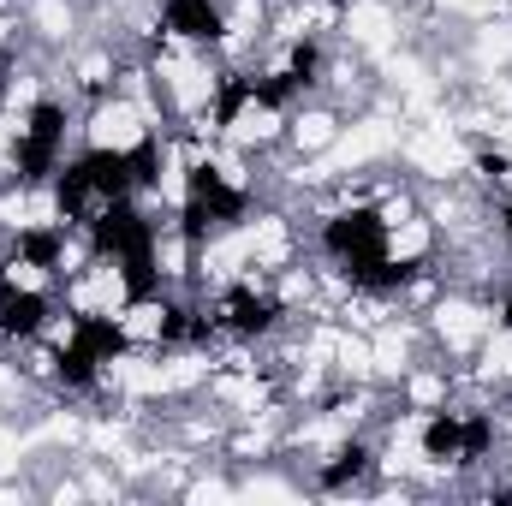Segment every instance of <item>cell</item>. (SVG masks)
<instances>
[{"label": "cell", "instance_id": "obj_1", "mask_svg": "<svg viewBox=\"0 0 512 506\" xmlns=\"http://www.w3.org/2000/svg\"><path fill=\"white\" fill-rule=\"evenodd\" d=\"M245 215H251V191L233 185L215 161L185 167V203H179V239L185 245H209V239L245 227Z\"/></svg>", "mask_w": 512, "mask_h": 506}, {"label": "cell", "instance_id": "obj_2", "mask_svg": "<svg viewBox=\"0 0 512 506\" xmlns=\"http://www.w3.org/2000/svg\"><path fill=\"white\" fill-rule=\"evenodd\" d=\"M66 131H72V108H66L60 96H36V102H30L24 126L12 137V179H18L24 191L48 185V179L60 173V161H66Z\"/></svg>", "mask_w": 512, "mask_h": 506}, {"label": "cell", "instance_id": "obj_3", "mask_svg": "<svg viewBox=\"0 0 512 506\" xmlns=\"http://www.w3.org/2000/svg\"><path fill=\"white\" fill-rule=\"evenodd\" d=\"M209 310H215V328L233 334V340H268V334L286 322V304H280L268 286H251V280L227 286Z\"/></svg>", "mask_w": 512, "mask_h": 506}, {"label": "cell", "instance_id": "obj_4", "mask_svg": "<svg viewBox=\"0 0 512 506\" xmlns=\"http://www.w3.org/2000/svg\"><path fill=\"white\" fill-rule=\"evenodd\" d=\"M161 30L191 48H221L227 42V6L221 0H161Z\"/></svg>", "mask_w": 512, "mask_h": 506}, {"label": "cell", "instance_id": "obj_5", "mask_svg": "<svg viewBox=\"0 0 512 506\" xmlns=\"http://www.w3.org/2000/svg\"><path fill=\"white\" fill-rule=\"evenodd\" d=\"M12 262L18 268H36V274H66V256H72V227L66 221H30L12 233Z\"/></svg>", "mask_w": 512, "mask_h": 506}, {"label": "cell", "instance_id": "obj_6", "mask_svg": "<svg viewBox=\"0 0 512 506\" xmlns=\"http://www.w3.org/2000/svg\"><path fill=\"white\" fill-rule=\"evenodd\" d=\"M54 298L48 292H30V286H12L6 298H0V340H36V334H48L54 328Z\"/></svg>", "mask_w": 512, "mask_h": 506}, {"label": "cell", "instance_id": "obj_7", "mask_svg": "<svg viewBox=\"0 0 512 506\" xmlns=\"http://www.w3.org/2000/svg\"><path fill=\"white\" fill-rule=\"evenodd\" d=\"M370 471H376V447H370V441H340V447L316 465V483H322L328 495H346V489H358Z\"/></svg>", "mask_w": 512, "mask_h": 506}, {"label": "cell", "instance_id": "obj_8", "mask_svg": "<svg viewBox=\"0 0 512 506\" xmlns=\"http://www.w3.org/2000/svg\"><path fill=\"white\" fill-rule=\"evenodd\" d=\"M417 447L429 465H465V411H429L417 429Z\"/></svg>", "mask_w": 512, "mask_h": 506}, {"label": "cell", "instance_id": "obj_9", "mask_svg": "<svg viewBox=\"0 0 512 506\" xmlns=\"http://www.w3.org/2000/svg\"><path fill=\"white\" fill-rule=\"evenodd\" d=\"M256 108V72H221L209 96V131H233Z\"/></svg>", "mask_w": 512, "mask_h": 506}, {"label": "cell", "instance_id": "obj_10", "mask_svg": "<svg viewBox=\"0 0 512 506\" xmlns=\"http://www.w3.org/2000/svg\"><path fill=\"white\" fill-rule=\"evenodd\" d=\"M102 370H108V364H102V358H90V352H84L72 334L60 340V352H54V376H60V387H72V393H90V387L102 381Z\"/></svg>", "mask_w": 512, "mask_h": 506}, {"label": "cell", "instance_id": "obj_11", "mask_svg": "<svg viewBox=\"0 0 512 506\" xmlns=\"http://www.w3.org/2000/svg\"><path fill=\"white\" fill-rule=\"evenodd\" d=\"M126 167H131V185H137V197L161 191V167H167V149H161V137H155V131H143L137 143H126Z\"/></svg>", "mask_w": 512, "mask_h": 506}, {"label": "cell", "instance_id": "obj_12", "mask_svg": "<svg viewBox=\"0 0 512 506\" xmlns=\"http://www.w3.org/2000/svg\"><path fill=\"white\" fill-rule=\"evenodd\" d=\"M304 96V84L280 66V72H256V114H286Z\"/></svg>", "mask_w": 512, "mask_h": 506}, {"label": "cell", "instance_id": "obj_13", "mask_svg": "<svg viewBox=\"0 0 512 506\" xmlns=\"http://www.w3.org/2000/svg\"><path fill=\"white\" fill-rule=\"evenodd\" d=\"M495 447H501V423H495V411H465V465L495 459Z\"/></svg>", "mask_w": 512, "mask_h": 506}, {"label": "cell", "instance_id": "obj_14", "mask_svg": "<svg viewBox=\"0 0 512 506\" xmlns=\"http://www.w3.org/2000/svg\"><path fill=\"white\" fill-rule=\"evenodd\" d=\"M286 72H292L304 90H316V84H322V42H316V36H298V42L286 48Z\"/></svg>", "mask_w": 512, "mask_h": 506}, {"label": "cell", "instance_id": "obj_15", "mask_svg": "<svg viewBox=\"0 0 512 506\" xmlns=\"http://www.w3.org/2000/svg\"><path fill=\"white\" fill-rule=\"evenodd\" d=\"M501 328L512 334V286H507V298H501Z\"/></svg>", "mask_w": 512, "mask_h": 506}, {"label": "cell", "instance_id": "obj_16", "mask_svg": "<svg viewBox=\"0 0 512 506\" xmlns=\"http://www.w3.org/2000/svg\"><path fill=\"white\" fill-rule=\"evenodd\" d=\"M501 233H507V245H512V197H507V209H501Z\"/></svg>", "mask_w": 512, "mask_h": 506}]
</instances>
